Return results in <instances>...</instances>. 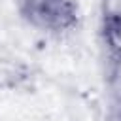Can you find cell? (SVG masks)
<instances>
[{
	"label": "cell",
	"instance_id": "obj_2",
	"mask_svg": "<svg viewBox=\"0 0 121 121\" xmlns=\"http://www.w3.org/2000/svg\"><path fill=\"white\" fill-rule=\"evenodd\" d=\"M102 34L110 57L115 62H121V11H113L104 17Z\"/></svg>",
	"mask_w": 121,
	"mask_h": 121
},
{
	"label": "cell",
	"instance_id": "obj_1",
	"mask_svg": "<svg viewBox=\"0 0 121 121\" xmlns=\"http://www.w3.org/2000/svg\"><path fill=\"white\" fill-rule=\"evenodd\" d=\"M21 15L42 30H68L78 21V9L72 0H15Z\"/></svg>",
	"mask_w": 121,
	"mask_h": 121
}]
</instances>
